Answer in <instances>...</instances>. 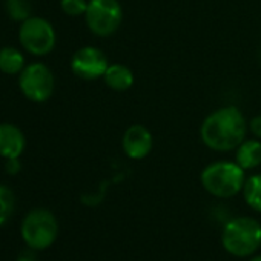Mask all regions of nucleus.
<instances>
[{"label":"nucleus","mask_w":261,"mask_h":261,"mask_svg":"<svg viewBox=\"0 0 261 261\" xmlns=\"http://www.w3.org/2000/svg\"><path fill=\"white\" fill-rule=\"evenodd\" d=\"M246 134L247 121L237 106H223L212 111L200 127L201 142L215 152L237 149L246 139Z\"/></svg>","instance_id":"f257e3e1"},{"label":"nucleus","mask_w":261,"mask_h":261,"mask_svg":"<svg viewBox=\"0 0 261 261\" xmlns=\"http://www.w3.org/2000/svg\"><path fill=\"white\" fill-rule=\"evenodd\" d=\"M246 171L237 162L218 160L207 165L200 175L206 192L217 198H230L243 191Z\"/></svg>","instance_id":"f03ea898"},{"label":"nucleus","mask_w":261,"mask_h":261,"mask_svg":"<svg viewBox=\"0 0 261 261\" xmlns=\"http://www.w3.org/2000/svg\"><path fill=\"white\" fill-rule=\"evenodd\" d=\"M221 243L233 256H250L261 247V223L250 217L232 218L223 229Z\"/></svg>","instance_id":"7ed1b4c3"},{"label":"nucleus","mask_w":261,"mask_h":261,"mask_svg":"<svg viewBox=\"0 0 261 261\" xmlns=\"http://www.w3.org/2000/svg\"><path fill=\"white\" fill-rule=\"evenodd\" d=\"M20 232L28 247L34 250H45L57 240L59 221L51 211L37 207L25 215Z\"/></svg>","instance_id":"20e7f679"},{"label":"nucleus","mask_w":261,"mask_h":261,"mask_svg":"<svg viewBox=\"0 0 261 261\" xmlns=\"http://www.w3.org/2000/svg\"><path fill=\"white\" fill-rule=\"evenodd\" d=\"M85 22L94 36L109 37L123 22V8L118 0H89Z\"/></svg>","instance_id":"39448f33"},{"label":"nucleus","mask_w":261,"mask_h":261,"mask_svg":"<svg viewBox=\"0 0 261 261\" xmlns=\"http://www.w3.org/2000/svg\"><path fill=\"white\" fill-rule=\"evenodd\" d=\"M19 40L22 48L37 57L48 56L57 42L56 30L43 17L31 16L25 22H22L19 30Z\"/></svg>","instance_id":"423d86ee"},{"label":"nucleus","mask_w":261,"mask_h":261,"mask_svg":"<svg viewBox=\"0 0 261 261\" xmlns=\"http://www.w3.org/2000/svg\"><path fill=\"white\" fill-rule=\"evenodd\" d=\"M19 88L30 101L45 103L54 94V74L45 63L36 62L27 65L19 75Z\"/></svg>","instance_id":"0eeeda50"},{"label":"nucleus","mask_w":261,"mask_h":261,"mask_svg":"<svg viewBox=\"0 0 261 261\" xmlns=\"http://www.w3.org/2000/svg\"><path fill=\"white\" fill-rule=\"evenodd\" d=\"M108 66V57L97 46H83L77 49L71 59V71L74 75L88 82L103 79Z\"/></svg>","instance_id":"6e6552de"},{"label":"nucleus","mask_w":261,"mask_h":261,"mask_svg":"<svg viewBox=\"0 0 261 261\" xmlns=\"http://www.w3.org/2000/svg\"><path fill=\"white\" fill-rule=\"evenodd\" d=\"M154 146L152 133L143 124H130L121 137V149L130 160L146 159Z\"/></svg>","instance_id":"1a4fd4ad"},{"label":"nucleus","mask_w":261,"mask_h":261,"mask_svg":"<svg viewBox=\"0 0 261 261\" xmlns=\"http://www.w3.org/2000/svg\"><path fill=\"white\" fill-rule=\"evenodd\" d=\"M27 146L25 134L11 123H0V157L20 159Z\"/></svg>","instance_id":"9d476101"},{"label":"nucleus","mask_w":261,"mask_h":261,"mask_svg":"<svg viewBox=\"0 0 261 261\" xmlns=\"http://www.w3.org/2000/svg\"><path fill=\"white\" fill-rule=\"evenodd\" d=\"M103 82L109 89L117 92H124L134 85V72L123 63H112L108 66L103 75Z\"/></svg>","instance_id":"9b49d317"},{"label":"nucleus","mask_w":261,"mask_h":261,"mask_svg":"<svg viewBox=\"0 0 261 261\" xmlns=\"http://www.w3.org/2000/svg\"><path fill=\"white\" fill-rule=\"evenodd\" d=\"M235 162L244 171H252L261 165V140L244 139L235 149Z\"/></svg>","instance_id":"f8f14e48"},{"label":"nucleus","mask_w":261,"mask_h":261,"mask_svg":"<svg viewBox=\"0 0 261 261\" xmlns=\"http://www.w3.org/2000/svg\"><path fill=\"white\" fill-rule=\"evenodd\" d=\"M25 57L20 49L14 46L0 48V71L8 75L20 74L25 68Z\"/></svg>","instance_id":"ddd939ff"},{"label":"nucleus","mask_w":261,"mask_h":261,"mask_svg":"<svg viewBox=\"0 0 261 261\" xmlns=\"http://www.w3.org/2000/svg\"><path fill=\"white\" fill-rule=\"evenodd\" d=\"M241 192L247 206L256 212H261V174L247 177Z\"/></svg>","instance_id":"4468645a"},{"label":"nucleus","mask_w":261,"mask_h":261,"mask_svg":"<svg viewBox=\"0 0 261 261\" xmlns=\"http://www.w3.org/2000/svg\"><path fill=\"white\" fill-rule=\"evenodd\" d=\"M5 11L14 22H25L33 14L30 0H5Z\"/></svg>","instance_id":"2eb2a0df"},{"label":"nucleus","mask_w":261,"mask_h":261,"mask_svg":"<svg viewBox=\"0 0 261 261\" xmlns=\"http://www.w3.org/2000/svg\"><path fill=\"white\" fill-rule=\"evenodd\" d=\"M14 204L16 198L13 191L5 185H0V226L5 224L11 218L14 212Z\"/></svg>","instance_id":"dca6fc26"},{"label":"nucleus","mask_w":261,"mask_h":261,"mask_svg":"<svg viewBox=\"0 0 261 261\" xmlns=\"http://www.w3.org/2000/svg\"><path fill=\"white\" fill-rule=\"evenodd\" d=\"M88 2L89 0H60V8L69 17H79L85 16L88 10Z\"/></svg>","instance_id":"f3484780"},{"label":"nucleus","mask_w":261,"mask_h":261,"mask_svg":"<svg viewBox=\"0 0 261 261\" xmlns=\"http://www.w3.org/2000/svg\"><path fill=\"white\" fill-rule=\"evenodd\" d=\"M5 171L10 175H17L22 171V163L19 159H7L5 160Z\"/></svg>","instance_id":"a211bd4d"},{"label":"nucleus","mask_w":261,"mask_h":261,"mask_svg":"<svg viewBox=\"0 0 261 261\" xmlns=\"http://www.w3.org/2000/svg\"><path fill=\"white\" fill-rule=\"evenodd\" d=\"M249 130L253 134L255 139L261 140V114L255 115L250 121H249Z\"/></svg>","instance_id":"6ab92c4d"},{"label":"nucleus","mask_w":261,"mask_h":261,"mask_svg":"<svg viewBox=\"0 0 261 261\" xmlns=\"http://www.w3.org/2000/svg\"><path fill=\"white\" fill-rule=\"evenodd\" d=\"M37 250L28 247L27 250H23L22 253H19L17 256V261H37V255H36Z\"/></svg>","instance_id":"aec40b11"},{"label":"nucleus","mask_w":261,"mask_h":261,"mask_svg":"<svg viewBox=\"0 0 261 261\" xmlns=\"http://www.w3.org/2000/svg\"><path fill=\"white\" fill-rule=\"evenodd\" d=\"M249 261H261V255H253Z\"/></svg>","instance_id":"412c9836"},{"label":"nucleus","mask_w":261,"mask_h":261,"mask_svg":"<svg viewBox=\"0 0 261 261\" xmlns=\"http://www.w3.org/2000/svg\"><path fill=\"white\" fill-rule=\"evenodd\" d=\"M259 57H261V56H259Z\"/></svg>","instance_id":"4be33fe9"}]
</instances>
